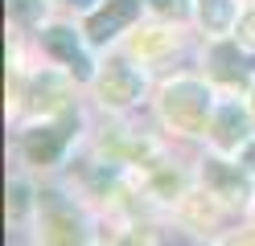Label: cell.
<instances>
[{
	"label": "cell",
	"mask_w": 255,
	"mask_h": 246,
	"mask_svg": "<svg viewBox=\"0 0 255 246\" xmlns=\"http://www.w3.org/2000/svg\"><path fill=\"white\" fill-rule=\"evenodd\" d=\"M161 115L173 131L181 136H206L210 131V119H214V94L206 90V82H194V78H181L165 86L161 94Z\"/></svg>",
	"instance_id": "obj_1"
},
{
	"label": "cell",
	"mask_w": 255,
	"mask_h": 246,
	"mask_svg": "<svg viewBox=\"0 0 255 246\" xmlns=\"http://www.w3.org/2000/svg\"><path fill=\"white\" fill-rule=\"evenodd\" d=\"M37 209H41V246H83L87 242L74 205L62 201L58 193H41Z\"/></svg>",
	"instance_id": "obj_2"
},
{
	"label": "cell",
	"mask_w": 255,
	"mask_h": 246,
	"mask_svg": "<svg viewBox=\"0 0 255 246\" xmlns=\"http://www.w3.org/2000/svg\"><path fill=\"white\" fill-rule=\"evenodd\" d=\"M140 86H144V78H140L136 66H128L124 58H111L99 74H95V94H99V103L103 107H132L136 98H140Z\"/></svg>",
	"instance_id": "obj_3"
},
{
	"label": "cell",
	"mask_w": 255,
	"mask_h": 246,
	"mask_svg": "<svg viewBox=\"0 0 255 246\" xmlns=\"http://www.w3.org/2000/svg\"><path fill=\"white\" fill-rule=\"evenodd\" d=\"M247 127H251V115L243 111L239 98H227V103L214 107V119H210V131L206 136L214 140L218 152H239V148H247Z\"/></svg>",
	"instance_id": "obj_4"
},
{
	"label": "cell",
	"mask_w": 255,
	"mask_h": 246,
	"mask_svg": "<svg viewBox=\"0 0 255 246\" xmlns=\"http://www.w3.org/2000/svg\"><path fill=\"white\" fill-rule=\"evenodd\" d=\"M140 16V0H107V8H99L87 21V41L107 45L111 37H120V29H128Z\"/></svg>",
	"instance_id": "obj_5"
},
{
	"label": "cell",
	"mask_w": 255,
	"mask_h": 246,
	"mask_svg": "<svg viewBox=\"0 0 255 246\" xmlns=\"http://www.w3.org/2000/svg\"><path fill=\"white\" fill-rule=\"evenodd\" d=\"M41 45H45V54L58 58V62H66V70L78 74V78H91V58H87V49L78 45V33L66 29V25H50L41 33Z\"/></svg>",
	"instance_id": "obj_6"
},
{
	"label": "cell",
	"mask_w": 255,
	"mask_h": 246,
	"mask_svg": "<svg viewBox=\"0 0 255 246\" xmlns=\"http://www.w3.org/2000/svg\"><path fill=\"white\" fill-rule=\"evenodd\" d=\"M202 180H206V193H214L218 201H247V172L231 160H206L202 168Z\"/></svg>",
	"instance_id": "obj_7"
},
{
	"label": "cell",
	"mask_w": 255,
	"mask_h": 246,
	"mask_svg": "<svg viewBox=\"0 0 255 246\" xmlns=\"http://www.w3.org/2000/svg\"><path fill=\"white\" fill-rule=\"evenodd\" d=\"M70 127H74V119H62V123H45V127L25 131V156L33 164H54L62 156V148H66V140H70Z\"/></svg>",
	"instance_id": "obj_8"
},
{
	"label": "cell",
	"mask_w": 255,
	"mask_h": 246,
	"mask_svg": "<svg viewBox=\"0 0 255 246\" xmlns=\"http://www.w3.org/2000/svg\"><path fill=\"white\" fill-rule=\"evenodd\" d=\"M173 45H177V33L169 25H152V29H140L132 37V54L140 62H156V58H165Z\"/></svg>",
	"instance_id": "obj_9"
},
{
	"label": "cell",
	"mask_w": 255,
	"mask_h": 246,
	"mask_svg": "<svg viewBox=\"0 0 255 246\" xmlns=\"http://www.w3.org/2000/svg\"><path fill=\"white\" fill-rule=\"evenodd\" d=\"M214 201H218L214 193H185V197H181V218H185L189 226H202V230L214 226V222H218V205H214Z\"/></svg>",
	"instance_id": "obj_10"
},
{
	"label": "cell",
	"mask_w": 255,
	"mask_h": 246,
	"mask_svg": "<svg viewBox=\"0 0 255 246\" xmlns=\"http://www.w3.org/2000/svg\"><path fill=\"white\" fill-rule=\"evenodd\" d=\"M210 62H214V74L222 82H247V74H251V66L243 62V54H239L235 45H214Z\"/></svg>",
	"instance_id": "obj_11"
},
{
	"label": "cell",
	"mask_w": 255,
	"mask_h": 246,
	"mask_svg": "<svg viewBox=\"0 0 255 246\" xmlns=\"http://www.w3.org/2000/svg\"><path fill=\"white\" fill-rule=\"evenodd\" d=\"M202 8V25L210 33H227L235 25V0H198Z\"/></svg>",
	"instance_id": "obj_12"
},
{
	"label": "cell",
	"mask_w": 255,
	"mask_h": 246,
	"mask_svg": "<svg viewBox=\"0 0 255 246\" xmlns=\"http://www.w3.org/2000/svg\"><path fill=\"white\" fill-rule=\"evenodd\" d=\"M8 16L17 25H37L45 16V0H8Z\"/></svg>",
	"instance_id": "obj_13"
},
{
	"label": "cell",
	"mask_w": 255,
	"mask_h": 246,
	"mask_svg": "<svg viewBox=\"0 0 255 246\" xmlns=\"http://www.w3.org/2000/svg\"><path fill=\"white\" fill-rule=\"evenodd\" d=\"M152 193L161 197V201H169L173 193H181V180H177V172H169V168H156V172H152Z\"/></svg>",
	"instance_id": "obj_14"
},
{
	"label": "cell",
	"mask_w": 255,
	"mask_h": 246,
	"mask_svg": "<svg viewBox=\"0 0 255 246\" xmlns=\"http://www.w3.org/2000/svg\"><path fill=\"white\" fill-rule=\"evenodd\" d=\"M235 41H239V45H251V49H255V8L239 16V25H235Z\"/></svg>",
	"instance_id": "obj_15"
},
{
	"label": "cell",
	"mask_w": 255,
	"mask_h": 246,
	"mask_svg": "<svg viewBox=\"0 0 255 246\" xmlns=\"http://www.w3.org/2000/svg\"><path fill=\"white\" fill-rule=\"evenodd\" d=\"M8 197H12V201H8V218H12V222H21L25 201H29V189H25V185H12V189H8Z\"/></svg>",
	"instance_id": "obj_16"
},
{
	"label": "cell",
	"mask_w": 255,
	"mask_h": 246,
	"mask_svg": "<svg viewBox=\"0 0 255 246\" xmlns=\"http://www.w3.org/2000/svg\"><path fill=\"white\" fill-rule=\"evenodd\" d=\"M152 8L156 12H165V16H189V0H152Z\"/></svg>",
	"instance_id": "obj_17"
},
{
	"label": "cell",
	"mask_w": 255,
	"mask_h": 246,
	"mask_svg": "<svg viewBox=\"0 0 255 246\" xmlns=\"http://www.w3.org/2000/svg\"><path fill=\"white\" fill-rule=\"evenodd\" d=\"M222 246H255V230H239V234H231Z\"/></svg>",
	"instance_id": "obj_18"
},
{
	"label": "cell",
	"mask_w": 255,
	"mask_h": 246,
	"mask_svg": "<svg viewBox=\"0 0 255 246\" xmlns=\"http://www.w3.org/2000/svg\"><path fill=\"white\" fill-rule=\"evenodd\" d=\"M243 164H247V172H255V140L243 148Z\"/></svg>",
	"instance_id": "obj_19"
},
{
	"label": "cell",
	"mask_w": 255,
	"mask_h": 246,
	"mask_svg": "<svg viewBox=\"0 0 255 246\" xmlns=\"http://www.w3.org/2000/svg\"><path fill=\"white\" fill-rule=\"evenodd\" d=\"M70 4H78V8H95V0H70Z\"/></svg>",
	"instance_id": "obj_20"
},
{
	"label": "cell",
	"mask_w": 255,
	"mask_h": 246,
	"mask_svg": "<svg viewBox=\"0 0 255 246\" xmlns=\"http://www.w3.org/2000/svg\"><path fill=\"white\" fill-rule=\"evenodd\" d=\"M251 119H255V90H251Z\"/></svg>",
	"instance_id": "obj_21"
}]
</instances>
